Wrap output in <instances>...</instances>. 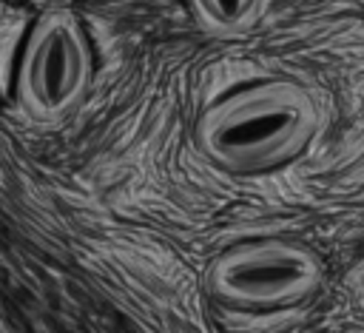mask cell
<instances>
[{
    "instance_id": "6da1fadb",
    "label": "cell",
    "mask_w": 364,
    "mask_h": 333,
    "mask_svg": "<svg viewBox=\"0 0 364 333\" xmlns=\"http://www.w3.org/2000/svg\"><path fill=\"white\" fill-rule=\"evenodd\" d=\"M318 128L313 97L290 80H264L216 100L196 125L199 148L228 171H262L296 157Z\"/></svg>"
},
{
    "instance_id": "7a4b0ae2",
    "label": "cell",
    "mask_w": 364,
    "mask_h": 333,
    "mask_svg": "<svg viewBox=\"0 0 364 333\" xmlns=\"http://www.w3.org/2000/svg\"><path fill=\"white\" fill-rule=\"evenodd\" d=\"M91 74V48L77 17L63 9L46 11L20 54L17 100L40 120L65 117L82 102Z\"/></svg>"
},
{
    "instance_id": "3957f363",
    "label": "cell",
    "mask_w": 364,
    "mask_h": 333,
    "mask_svg": "<svg viewBox=\"0 0 364 333\" xmlns=\"http://www.w3.org/2000/svg\"><path fill=\"white\" fill-rule=\"evenodd\" d=\"M321 282L318 256L287 239H259L222 250L208 273V290L236 307H276L310 296Z\"/></svg>"
},
{
    "instance_id": "277c9868",
    "label": "cell",
    "mask_w": 364,
    "mask_h": 333,
    "mask_svg": "<svg viewBox=\"0 0 364 333\" xmlns=\"http://www.w3.org/2000/svg\"><path fill=\"white\" fill-rule=\"evenodd\" d=\"M188 6L208 31L233 37L247 31L264 14L267 0H188Z\"/></svg>"
}]
</instances>
